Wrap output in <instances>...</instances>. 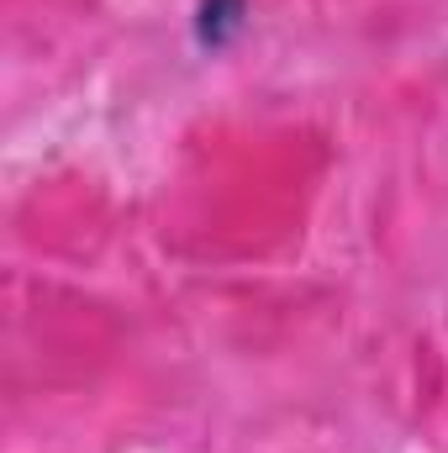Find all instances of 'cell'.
I'll list each match as a JSON object with an SVG mask.
<instances>
[{"instance_id": "1", "label": "cell", "mask_w": 448, "mask_h": 453, "mask_svg": "<svg viewBox=\"0 0 448 453\" xmlns=\"http://www.w3.org/2000/svg\"><path fill=\"white\" fill-rule=\"evenodd\" d=\"M237 27H243V0H206L201 5V42L206 48H222Z\"/></svg>"}]
</instances>
